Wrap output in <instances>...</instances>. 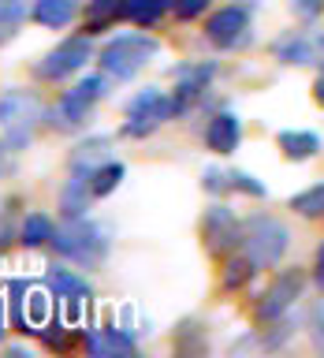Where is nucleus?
I'll list each match as a JSON object with an SVG mask.
<instances>
[{
	"label": "nucleus",
	"mask_w": 324,
	"mask_h": 358,
	"mask_svg": "<svg viewBox=\"0 0 324 358\" xmlns=\"http://www.w3.org/2000/svg\"><path fill=\"white\" fill-rule=\"evenodd\" d=\"M302 287H306V276H302L298 268H284V273H276L272 284L265 287L261 302H257V317H261V321H279L302 299Z\"/></svg>",
	"instance_id": "11"
},
{
	"label": "nucleus",
	"mask_w": 324,
	"mask_h": 358,
	"mask_svg": "<svg viewBox=\"0 0 324 358\" xmlns=\"http://www.w3.org/2000/svg\"><path fill=\"white\" fill-rule=\"evenodd\" d=\"M201 239H205L209 254H231L235 246H242V220L223 201H216L201 217Z\"/></svg>",
	"instance_id": "9"
},
{
	"label": "nucleus",
	"mask_w": 324,
	"mask_h": 358,
	"mask_svg": "<svg viewBox=\"0 0 324 358\" xmlns=\"http://www.w3.org/2000/svg\"><path fill=\"white\" fill-rule=\"evenodd\" d=\"M30 8L27 0H0V45H8L19 34V27L27 22Z\"/></svg>",
	"instance_id": "26"
},
{
	"label": "nucleus",
	"mask_w": 324,
	"mask_h": 358,
	"mask_svg": "<svg viewBox=\"0 0 324 358\" xmlns=\"http://www.w3.org/2000/svg\"><path fill=\"white\" fill-rule=\"evenodd\" d=\"M313 101H317V105L324 108V67L317 71V78H313Z\"/></svg>",
	"instance_id": "32"
},
{
	"label": "nucleus",
	"mask_w": 324,
	"mask_h": 358,
	"mask_svg": "<svg viewBox=\"0 0 324 358\" xmlns=\"http://www.w3.org/2000/svg\"><path fill=\"white\" fill-rule=\"evenodd\" d=\"M86 351L97 358H116V355H134V340L127 329H89L86 332Z\"/></svg>",
	"instance_id": "17"
},
{
	"label": "nucleus",
	"mask_w": 324,
	"mask_h": 358,
	"mask_svg": "<svg viewBox=\"0 0 324 358\" xmlns=\"http://www.w3.org/2000/svg\"><path fill=\"white\" fill-rule=\"evenodd\" d=\"M313 280H317V291L324 295V243L317 246V262H313Z\"/></svg>",
	"instance_id": "31"
},
{
	"label": "nucleus",
	"mask_w": 324,
	"mask_h": 358,
	"mask_svg": "<svg viewBox=\"0 0 324 358\" xmlns=\"http://www.w3.org/2000/svg\"><path fill=\"white\" fill-rule=\"evenodd\" d=\"M52 231H56V224L49 213H27L19 224V243L27 246V250H34V246H45L52 239Z\"/></svg>",
	"instance_id": "22"
},
{
	"label": "nucleus",
	"mask_w": 324,
	"mask_h": 358,
	"mask_svg": "<svg viewBox=\"0 0 324 358\" xmlns=\"http://www.w3.org/2000/svg\"><path fill=\"white\" fill-rule=\"evenodd\" d=\"M287 209H295L298 217H306V220H321L324 217V183H313L306 190H298V194H290Z\"/></svg>",
	"instance_id": "24"
},
{
	"label": "nucleus",
	"mask_w": 324,
	"mask_h": 358,
	"mask_svg": "<svg viewBox=\"0 0 324 358\" xmlns=\"http://www.w3.org/2000/svg\"><path fill=\"white\" fill-rule=\"evenodd\" d=\"M89 60H94V41H89V34H78V38H67V41L56 45V49L45 52L41 60L34 64V75H38L41 83H60L67 75H78Z\"/></svg>",
	"instance_id": "6"
},
{
	"label": "nucleus",
	"mask_w": 324,
	"mask_h": 358,
	"mask_svg": "<svg viewBox=\"0 0 324 358\" xmlns=\"http://www.w3.org/2000/svg\"><path fill=\"white\" fill-rule=\"evenodd\" d=\"M164 11H168V0H131L127 19L134 22V27H142V30H153L156 22L164 19Z\"/></svg>",
	"instance_id": "27"
},
{
	"label": "nucleus",
	"mask_w": 324,
	"mask_h": 358,
	"mask_svg": "<svg viewBox=\"0 0 324 358\" xmlns=\"http://www.w3.org/2000/svg\"><path fill=\"white\" fill-rule=\"evenodd\" d=\"M272 56L287 67H309V64L324 67V34L321 30H290L272 45Z\"/></svg>",
	"instance_id": "12"
},
{
	"label": "nucleus",
	"mask_w": 324,
	"mask_h": 358,
	"mask_svg": "<svg viewBox=\"0 0 324 358\" xmlns=\"http://www.w3.org/2000/svg\"><path fill=\"white\" fill-rule=\"evenodd\" d=\"M223 172H228V190H239V194H250V198H268V187L257 176L242 172V168H223Z\"/></svg>",
	"instance_id": "28"
},
{
	"label": "nucleus",
	"mask_w": 324,
	"mask_h": 358,
	"mask_svg": "<svg viewBox=\"0 0 324 358\" xmlns=\"http://www.w3.org/2000/svg\"><path fill=\"white\" fill-rule=\"evenodd\" d=\"M276 145H279V153L287 157V161H313L321 150H324V138L317 131H302V127H287V131H279L276 134Z\"/></svg>",
	"instance_id": "15"
},
{
	"label": "nucleus",
	"mask_w": 324,
	"mask_h": 358,
	"mask_svg": "<svg viewBox=\"0 0 324 358\" xmlns=\"http://www.w3.org/2000/svg\"><path fill=\"white\" fill-rule=\"evenodd\" d=\"M89 201H94V190H89V176L71 172V179H67L64 190H60V213H64V220L86 217V213H89Z\"/></svg>",
	"instance_id": "19"
},
{
	"label": "nucleus",
	"mask_w": 324,
	"mask_h": 358,
	"mask_svg": "<svg viewBox=\"0 0 324 358\" xmlns=\"http://www.w3.org/2000/svg\"><path fill=\"white\" fill-rule=\"evenodd\" d=\"M123 176H127V168H123L119 161H101L94 172H89V190H94V198H108L116 194Z\"/></svg>",
	"instance_id": "23"
},
{
	"label": "nucleus",
	"mask_w": 324,
	"mask_h": 358,
	"mask_svg": "<svg viewBox=\"0 0 324 358\" xmlns=\"http://www.w3.org/2000/svg\"><path fill=\"white\" fill-rule=\"evenodd\" d=\"M11 310H15L19 332H41L45 324H49L52 299L45 295V291H30L27 295V284L15 280V284H11Z\"/></svg>",
	"instance_id": "13"
},
{
	"label": "nucleus",
	"mask_w": 324,
	"mask_h": 358,
	"mask_svg": "<svg viewBox=\"0 0 324 358\" xmlns=\"http://www.w3.org/2000/svg\"><path fill=\"white\" fill-rule=\"evenodd\" d=\"M127 4L131 0H86L82 30L89 38H94V34H105L108 27H116L119 19H127Z\"/></svg>",
	"instance_id": "16"
},
{
	"label": "nucleus",
	"mask_w": 324,
	"mask_h": 358,
	"mask_svg": "<svg viewBox=\"0 0 324 358\" xmlns=\"http://www.w3.org/2000/svg\"><path fill=\"white\" fill-rule=\"evenodd\" d=\"M172 75H175L172 108H175V116H186V112L209 94V83H212V75H216V64L212 60H190V64H179Z\"/></svg>",
	"instance_id": "8"
},
{
	"label": "nucleus",
	"mask_w": 324,
	"mask_h": 358,
	"mask_svg": "<svg viewBox=\"0 0 324 358\" xmlns=\"http://www.w3.org/2000/svg\"><path fill=\"white\" fill-rule=\"evenodd\" d=\"M205 38L216 45V49H242V45L250 41V11L242 4L216 8L205 19Z\"/></svg>",
	"instance_id": "10"
},
{
	"label": "nucleus",
	"mask_w": 324,
	"mask_h": 358,
	"mask_svg": "<svg viewBox=\"0 0 324 358\" xmlns=\"http://www.w3.org/2000/svg\"><path fill=\"white\" fill-rule=\"evenodd\" d=\"M290 8H295L298 15H306V19H317L321 8H324V0H290Z\"/></svg>",
	"instance_id": "30"
},
{
	"label": "nucleus",
	"mask_w": 324,
	"mask_h": 358,
	"mask_svg": "<svg viewBox=\"0 0 324 358\" xmlns=\"http://www.w3.org/2000/svg\"><path fill=\"white\" fill-rule=\"evenodd\" d=\"M4 329H8V306H4V299H0V340H4Z\"/></svg>",
	"instance_id": "33"
},
{
	"label": "nucleus",
	"mask_w": 324,
	"mask_h": 358,
	"mask_svg": "<svg viewBox=\"0 0 324 358\" xmlns=\"http://www.w3.org/2000/svg\"><path fill=\"white\" fill-rule=\"evenodd\" d=\"M38 116L41 105L27 90H4L0 94V127L8 134V150H19V145L30 142V123Z\"/></svg>",
	"instance_id": "7"
},
{
	"label": "nucleus",
	"mask_w": 324,
	"mask_h": 358,
	"mask_svg": "<svg viewBox=\"0 0 324 358\" xmlns=\"http://www.w3.org/2000/svg\"><path fill=\"white\" fill-rule=\"evenodd\" d=\"M49 246H52L60 257H67V262H75V265H82V268H97V265L108 257L112 239H108V231L101 228L97 220L71 217V220H64L60 228L52 231Z\"/></svg>",
	"instance_id": "1"
},
{
	"label": "nucleus",
	"mask_w": 324,
	"mask_h": 358,
	"mask_svg": "<svg viewBox=\"0 0 324 358\" xmlns=\"http://www.w3.org/2000/svg\"><path fill=\"white\" fill-rule=\"evenodd\" d=\"M253 276H257V265L246 254H239V257H228V262H223L220 284H223V291H239V287L250 284Z\"/></svg>",
	"instance_id": "25"
},
{
	"label": "nucleus",
	"mask_w": 324,
	"mask_h": 358,
	"mask_svg": "<svg viewBox=\"0 0 324 358\" xmlns=\"http://www.w3.org/2000/svg\"><path fill=\"white\" fill-rule=\"evenodd\" d=\"M168 120H175L172 94H164V90H156V86H145L127 101V123L119 127V134L123 138H145V134H153L156 127H164Z\"/></svg>",
	"instance_id": "5"
},
{
	"label": "nucleus",
	"mask_w": 324,
	"mask_h": 358,
	"mask_svg": "<svg viewBox=\"0 0 324 358\" xmlns=\"http://www.w3.org/2000/svg\"><path fill=\"white\" fill-rule=\"evenodd\" d=\"M239 142H242V120H239V112H231V108L212 112L209 123H205V150L216 153V157H231L235 150H239Z\"/></svg>",
	"instance_id": "14"
},
{
	"label": "nucleus",
	"mask_w": 324,
	"mask_h": 358,
	"mask_svg": "<svg viewBox=\"0 0 324 358\" xmlns=\"http://www.w3.org/2000/svg\"><path fill=\"white\" fill-rule=\"evenodd\" d=\"M108 145H112L108 134H94V138L78 142V145H75V153H71V172L89 176L101 161H108Z\"/></svg>",
	"instance_id": "21"
},
{
	"label": "nucleus",
	"mask_w": 324,
	"mask_h": 358,
	"mask_svg": "<svg viewBox=\"0 0 324 358\" xmlns=\"http://www.w3.org/2000/svg\"><path fill=\"white\" fill-rule=\"evenodd\" d=\"M108 86H112V78L105 71L78 78L71 90H64L60 101H56L52 108H45L49 127H56V131H78V127H86V120L94 116V105L108 97Z\"/></svg>",
	"instance_id": "2"
},
{
	"label": "nucleus",
	"mask_w": 324,
	"mask_h": 358,
	"mask_svg": "<svg viewBox=\"0 0 324 358\" xmlns=\"http://www.w3.org/2000/svg\"><path fill=\"white\" fill-rule=\"evenodd\" d=\"M45 284H49L56 291V299H64V302H89V295H94L86 284V276L71 273V268H49Z\"/></svg>",
	"instance_id": "20"
},
{
	"label": "nucleus",
	"mask_w": 324,
	"mask_h": 358,
	"mask_svg": "<svg viewBox=\"0 0 324 358\" xmlns=\"http://www.w3.org/2000/svg\"><path fill=\"white\" fill-rule=\"evenodd\" d=\"M156 56H161V41L156 38H149V34H119V38H112L105 49L97 52V64L108 78L127 83V78H134L142 67H149Z\"/></svg>",
	"instance_id": "3"
},
{
	"label": "nucleus",
	"mask_w": 324,
	"mask_h": 358,
	"mask_svg": "<svg viewBox=\"0 0 324 358\" xmlns=\"http://www.w3.org/2000/svg\"><path fill=\"white\" fill-rule=\"evenodd\" d=\"M209 4L212 0H168V11H175V19H198Z\"/></svg>",
	"instance_id": "29"
},
{
	"label": "nucleus",
	"mask_w": 324,
	"mask_h": 358,
	"mask_svg": "<svg viewBox=\"0 0 324 358\" xmlns=\"http://www.w3.org/2000/svg\"><path fill=\"white\" fill-rule=\"evenodd\" d=\"M287 246H290V231L284 220L268 217V213H253L242 224V250L257 268H276L284 262Z\"/></svg>",
	"instance_id": "4"
},
{
	"label": "nucleus",
	"mask_w": 324,
	"mask_h": 358,
	"mask_svg": "<svg viewBox=\"0 0 324 358\" xmlns=\"http://www.w3.org/2000/svg\"><path fill=\"white\" fill-rule=\"evenodd\" d=\"M30 19L45 30H67L78 19V4L75 0H34Z\"/></svg>",
	"instance_id": "18"
}]
</instances>
